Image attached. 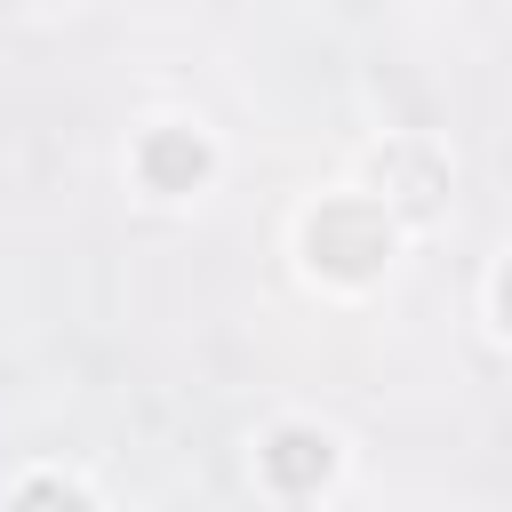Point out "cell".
<instances>
[{"mask_svg": "<svg viewBox=\"0 0 512 512\" xmlns=\"http://www.w3.org/2000/svg\"><path fill=\"white\" fill-rule=\"evenodd\" d=\"M328 464H336L328 432H304V424H288V432H272V440H264V480H272L280 496H312V488L328 480Z\"/></svg>", "mask_w": 512, "mask_h": 512, "instance_id": "cell-2", "label": "cell"}, {"mask_svg": "<svg viewBox=\"0 0 512 512\" xmlns=\"http://www.w3.org/2000/svg\"><path fill=\"white\" fill-rule=\"evenodd\" d=\"M16 496H24V504H32V496H64V504H80V488H72V480H32V488H16Z\"/></svg>", "mask_w": 512, "mask_h": 512, "instance_id": "cell-4", "label": "cell"}, {"mask_svg": "<svg viewBox=\"0 0 512 512\" xmlns=\"http://www.w3.org/2000/svg\"><path fill=\"white\" fill-rule=\"evenodd\" d=\"M136 168H144L152 192H192V184L208 176V144H200L192 128H152L144 152H136Z\"/></svg>", "mask_w": 512, "mask_h": 512, "instance_id": "cell-3", "label": "cell"}, {"mask_svg": "<svg viewBox=\"0 0 512 512\" xmlns=\"http://www.w3.org/2000/svg\"><path fill=\"white\" fill-rule=\"evenodd\" d=\"M304 248H312L320 272H336V280H368V272L392 256V216H384L376 200H328V208L304 224Z\"/></svg>", "mask_w": 512, "mask_h": 512, "instance_id": "cell-1", "label": "cell"}]
</instances>
